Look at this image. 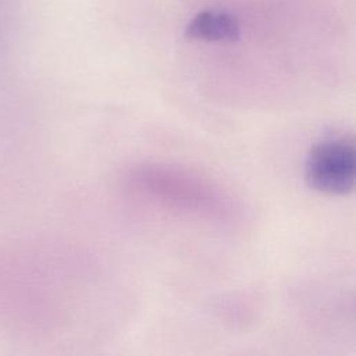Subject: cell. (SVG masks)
<instances>
[{
	"label": "cell",
	"mask_w": 356,
	"mask_h": 356,
	"mask_svg": "<svg viewBox=\"0 0 356 356\" xmlns=\"http://www.w3.org/2000/svg\"><path fill=\"white\" fill-rule=\"evenodd\" d=\"M135 182L149 195L175 207L211 213L218 209L220 199L211 188L188 175L161 168L138 171Z\"/></svg>",
	"instance_id": "7a4b0ae2"
},
{
	"label": "cell",
	"mask_w": 356,
	"mask_h": 356,
	"mask_svg": "<svg viewBox=\"0 0 356 356\" xmlns=\"http://www.w3.org/2000/svg\"><path fill=\"white\" fill-rule=\"evenodd\" d=\"M305 177L317 192L335 196L350 193L356 178L353 139L342 135L316 143L306 157Z\"/></svg>",
	"instance_id": "6da1fadb"
},
{
	"label": "cell",
	"mask_w": 356,
	"mask_h": 356,
	"mask_svg": "<svg viewBox=\"0 0 356 356\" xmlns=\"http://www.w3.org/2000/svg\"><path fill=\"white\" fill-rule=\"evenodd\" d=\"M0 29H1V28H0Z\"/></svg>",
	"instance_id": "277c9868"
},
{
	"label": "cell",
	"mask_w": 356,
	"mask_h": 356,
	"mask_svg": "<svg viewBox=\"0 0 356 356\" xmlns=\"http://www.w3.org/2000/svg\"><path fill=\"white\" fill-rule=\"evenodd\" d=\"M185 35L197 40L234 42L239 38V25L231 15L206 11L188 24Z\"/></svg>",
	"instance_id": "3957f363"
}]
</instances>
